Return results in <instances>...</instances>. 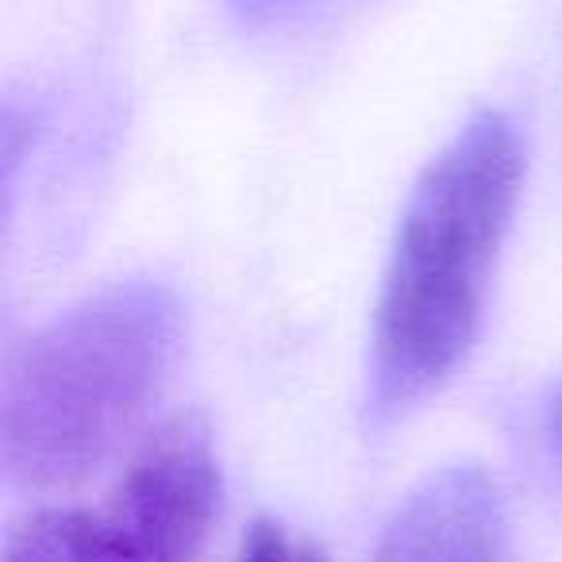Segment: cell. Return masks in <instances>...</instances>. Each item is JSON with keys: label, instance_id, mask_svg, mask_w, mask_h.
Masks as SVG:
<instances>
[{"label": "cell", "instance_id": "6da1fadb", "mask_svg": "<svg viewBox=\"0 0 562 562\" xmlns=\"http://www.w3.org/2000/svg\"><path fill=\"white\" fill-rule=\"evenodd\" d=\"M520 178L513 120L482 112L416 181L374 308L367 385L374 424L428 401L474 347Z\"/></svg>", "mask_w": 562, "mask_h": 562}, {"label": "cell", "instance_id": "7a4b0ae2", "mask_svg": "<svg viewBox=\"0 0 562 562\" xmlns=\"http://www.w3.org/2000/svg\"><path fill=\"white\" fill-rule=\"evenodd\" d=\"M186 339L162 281H116L43 324L9 362L0 459L16 485L63 490L101 467L158 397Z\"/></svg>", "mask_w": 562, "mask_h": 562}, {"label": "cell", "instance_id": "3957f363", "mask_svg": "<svg viewBox=\"0 0 562 562\" xmlns=\"http://www.w3.org/2000/svg\"><path fill=\"white\" fill-rule=\"evenodd\" d=\"M220 505V467L201 416L147 439L101 505L43 508L9 531L4 562H193Z\"/></svg>", "mask_w": 562, "mask_h": 562}, {"label": "cell", "instance_id": "277c9868", "mask_svg": "<svg viewBox=\"0 0 562 562\" xmlns=\"http://www.w3.org/2000/svg\"><path fill=\"white\" fill-rule=\"evenodd\" d=\"M344 0H227L232 16L243 27L255 32H273V27H297L308 24L321 12H331Z\"/></svg>", "mask_w": 562, "mask_h": 562}, {"label": "cell", "instance_id": "5b68a950", "mask_svg": "<svg viewBox=\"0 0 562 562\" xmlns=\"http://www.w3.org/2000/svg\"><path fill=\"white\" fill-rule=\"evenodd\" d=\"M239 562H328L316 543L293 539L273 520H255L243 536Z\"/></svg>", "mask_w": 562, "mask_h": 562}, {"label": "cell", "instance_id": "8992f818", "mask_svg": "<svg viewBox=\"0 0 562 562\" xmlns=\"http://www.w3.org/2000/svg\"><path fill=\"white\" fill-rule=\"evenodd\" d=\"M547 436H551L554 451H559V459H562V382L554 385L551 401H547Z\"/></svg>", "mask_w": 562, "mask_h": 562}]
</instances>
